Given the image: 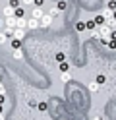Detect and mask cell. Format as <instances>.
<instances>
[{"mask_svg": "<svg viewBox=\"0 0 116 120\" xmlns=\"http://www.w3.org/2000/svg\"><path fill=\"white\" fill-rule=\"evenodd\" d=\"M4 101H6V97H4L2 93H0V105H4Z\"/></svg>", "mask_w": 116, "mask_h": 120, "instance_id": "27", "label": "cell"}, {"mask_svg": "<svg viewBox=\"0 0 116 120\" xmlns=\"http://www.w3.org/2000/svg\"><path fill=\"white\" fill-rule=\"evenodd\" d=\"M106 10H108V12L116 10V0H108V2H106Z\"/></svg>", "mask_w": 116, "mask_h": 120, "instance_id": "14", "label": "cell"}, {"mask_svg": "<svg viewBox=\"0 0 116 120\" xmlns=\"http://www.w3.org/2000/svg\"><path fill=\"white\" fill-rule=\"evenodd\" d=\"M21 45H23V41H19V39H15V37H12V41H10V47L15 50V49H21Z\"/></svg>", "mask_w": 116, "mask_h": 120, "instance_id": "8", "label": "cell"}, {"mask_svg": "<svg viewBox=\"0 0 116 120\" xmlns=\"http://www.w3.org/2000/svg\"><path fill=\"white\" fill-rule=\"evenodd\" d=\"M14 58H15V60H21V58H23L21 49H15V50H14Z\"/></svg>", "mask_w": 116, "mask_h": 120, "instance_id": "15", "label": "cell"}, {"mask_svg": "<svg viewBox=\"0 0 116 120\" xmlns=\"http://www.w3.org/2000/svg\"><path fill=\"white\" fill-rule=\"evenodd\" d=\"M0 16H2V18H10V16H14V8H12L10 4L4 6V8H0Z\"/></svg>", "mask_w": 116, "mask_h": 120, "instance_id": "3", "label": "cell"}, {"mask_svg": "<svg viewBox=\"0 0 116 120\" xmlns=\"http://www.w3.org/2000/svg\"><path fill=\"white\" fill-rule=\"evenodd\" d=\"M108 39H112V41H116V29H114V27L110 29V33H108Z\"/></svg>", "mask_w": 116, "mask_h": 120, "instance_id": "24", "label": "cell"}, {"mask_svg": "<svg viewBox=\"0 0 116 120\" xmlns=\"http://www.w3.org/2000/svg\"><path fill=\"white\" fill-rule=\"evenodd\" d=\"M58 70L60 72H68L70 70V64L66 62V60H62V62H58Z\"/></svg>", "mask_w": 116, "mask_h": 120, "instance_id": "12", "label": "cell"}, {"mask_svg": "<svg viewBox=\"0 0 116 120\" xmlns=\"http://www.w3.org/2000/svg\"><path fill=\"white\" fill-rule=\"evenodd\" d=\"M21 6H33V0H21Z\"/></svg>", "mask_w": 116, "mask_h": 120, "instance_id": "26", "label": "cell"}, {"mask_svg": "<svg viewBox=\"0 0 116 120\" xmlns=\"http://www.w3.org/2000/svg\"><path fill=\"white\" fill-rule=\"evenodd\" d=\"M25 27H27V29H39V19H37V18L25 19Z\"/></svg>", "mask_w": 116, "mask_h": 120, "instance_id": "4", "label": "cell"}, {"mask_svg": "<svg viewBox=\"0 0 116 120\" xmlns=\"http://www.w3.org/2000/svg\"><path fill=\"white\" fill-rule=\"evenodd\" d=\"M8 39H10V37H8L4 31H0V45H4V43H8Z\"/></svg>", "mask_w": 116, "mask_h": 120, "instance_id": "17", "label": "cell"}, {"mask_svg": "<svg viewBox=\"0 0 116 120\" xmlns=\"http://www.w3.org/2000/svg\"><path fill=\"white\" fill-rule=\"evenodd\" d=\"M110 14H112V19H114V21H116V10H112V12H110Z\"/></svg>", "mask_w": 116, "mask_h": 120, "instance_id": "30", "label": "cell"}, {"mask_svg": "<svg viewBox=\"0 0 116 120\" xmlns=\"http://www.w3.org/2000/svg\"><path fill=\"white\" fill-rule=\"evenodd\" d=\"M33 6H37V8H43V6H45V0H33Z\"/></svg>", "mask_w": 116, "mask_h": 120, "instance_id": "23", "label": "cell"}, {"mask_svg": "<svg viewBox=\"0 0 116 120\" xmlns=\"http://www.w3.org/2000/svg\"><path fill=\"white\" fill-rule=\"evenodd\" d=\"M89 89H91V91H99V83H97V81H91V83H89Z\"/></svg>", "mask_w": 116, "mask_h": 120, "instance_id": "20", "label": "cell"}, {"mask_svg": "<svg viewBox=\"0 0 116 120\" xmlns=\"http://www.w3.org/2000/svg\"><path fill=\"white\" fill-rule=\"evenodd\" d=\"M37 109L41 110V112H46V110H49V105H46V103H39V105H37Z\"/></svg>", "mask_w": 116, "mask_h": 120, "instance_id": "16", "label": "cell"}, {"mask_svg": "<svg viewBox=\"0 0 116 120\" xmlns=\"http://www.w3.org/2000/svg\"><path fill=\"white\" fill-rule=\"evenodd\" d=\"M14 16L15 18H25V6H18V8H14Z\"/></svg>", "mask_w": 116, "mask_h": 120, "instance_id": "6", "label": "cell"}, {"mask_svg": "<svg viewBox=\"0 0 116 120\" xmlns=\"http://www.w3.org/2000/svg\"><path fill=\"white\" fill-rule=\"evenodd\" d=\"M45 14L43 8H37V6H33V12H31V18H37V19H41V16Z\"/></svg>", "mask_w": 116, "mask_h": 120, "instance_id": "7", "label": "cell"}, {"mask_svg": "<svg viewBox=\"0 0 116 120\" xmlns=\"http://www.w3.org/2000/svg\"><path fill=\"white\" fill-rule=\"evenodd\" d=\"M52 21H54V18L50 16L49 12H45L43 16H41V19H39V29H49L52 25Z\"/></svg>", "mask_w": 116, "mask_h": 120, "instance_id": "1", "label": "cell"}, {"mask_svg": "<svg viewBox=\"0 0 116 120\" xmlns=\"http://www.w3.org/2000/svg\"><path fill=\"white\" fill-rule=\"evenodd\" d=\"M97 83L99 85H105V76H101V74H99V76H97Z\"/></svg>", "mask_w": 116, "mask_h": 120, "instance_id": "25", "label": "cell"}, {"mask_svg": "<svg viewBox=\"0 0 116 120\" xmlns=\"http://www.w3.org/2000/svg\"><path fill=\"white\" fill-rule=\"evenodd\" d=\"M0 93H2V95H4V93H6V87H4V85H2V83H0Z\"/></svg>", "mask_w": 116, "mask_h": 120, "instance_id": "28", "label": "cell"}, {"mask_svg": "<svg viewBox=\"0 0 116 120\" xmlns=\"http://www.w3.org/2000/svg\"><path fill=\"white\" fill-rule=\"evenodd\" d=\"M62 60H66V54L64 52H56V62H62Z\"/></svg>", "mask_w": 116, "mask_h": 120, "instance_id": "22", "label": "cell"}, {"mask_svg": "<svg viewBox=\"0 0 116 120\" xmlns=\"http://www.w3.org/2000/svg\"><path fill=\"white\" fill-rule=\"evenodd\" d=\"M95 29H97V23H95V19H87V21H85V31H95Z\"/></svg>", "mask_w": 116, "mask_h": 120, "instance_id": "5", "label": "cell"}, {"mask_svg": "<svg viewBox=\"0 0 116 120\" xmlns=\"http://www.w3.org/2000/svg\"><path fill=\"white\" fill-rule=\"evenodd\" d=\"M60 79L64 81V83H68V81H72V74H70V72H62L60 74Z\"/></svg>", "mask_w": 116, "mask_h": 120, "instance_id": "10", "label": "cell"}, {"mask_svg": "<svg viewBox=\"0 0 116 120\" xmlns=\"http://www.w3.org/2000/svg\"><path fill=\"white\" fill-rule=\"evenodd\" d=\"M8 4H10L12 8H18V6H21V0H8Z\"/></svg>", "mask_w": 116, "mask_h": 120, "instance_id": "19", "label": "cell"}, {"mask_svg": "<svg viewBox=\"0 0 116 120\" xmlns=\"http://www.w3.org/2000/svg\"><path fill=\"white\" fill-rule=\"evenodd\" d=\"M106 49H110V50H116V41L108 39V43H106Z\"/></svg>", "mask_w": 116, "mask_h": 120, "instance_id": "18", "label": "cell"}, {"mask_svg": "<svg viewBox=\"0 0 116 120\" xmlns=\"http://www.w3.org/2000/svg\"><path fill=\"white\" fill-rule=\"evenodd\" d=\"M2 112H4V107H2V105H0V114H2Z\"/></svg>", "mask_w": 116, "mask_h": 120, "instance_id": "31", "label": "cell"}, {"mask_svg": "<svg viewBox=\"0 0 116 120\" xmlns=\"http://www.w3.org/2000/svg\"><path fill=\"white\" fill-rule=\"evenodd\" d=\"M74 27H75V31H77V33L85 31V21H81V19H79V21H75V25H74Z\"/></svg>", "mask_w": 116, "mask_h": 120, "instance_id": "11", "label": "cell"}, {"mask_svg": "<svg viewBox=\"0 0 116 120\" xmlns=\"http://www.w3.org/2000/svg\"><path fill=\"white\" fill-rule=\"evenodd\" d=\"M2 27H4V18L0 16V29H2Z\"/></svg>", "mask_w": 116, "mask_h": 120, "instance_id": "29", "label": "cell"}, {"mask_svg": "<svg viewBox=\"0 0 116 120\" xmlns=\"http://www.w3.org/2000/svg\"><path fill=\"white\" fill-rule=\"evenodd\" d=\"M49 14H50L52 18H56L58 14H60V10H56V6H54V8H50V10H49Z\"/></svg>", "mask_w": 116, "mask_h": 120, "instance_id": "21", "label": "cell"}, {"mask_svg": "<svg viewBox=\"0 0 116 120\" xmlns=\"http://www.w3.org/2000/svg\"><path fill=\"white\" fill-rule=\"evenodd\" d=\"M25 31H27L25 27H14V35H12V37H15V39L23 41V39H25Z\"/></svg>", "mask_w": 116, "mask_h": 120, "instance_id": "2", "label": "cell"}, {"mask_svg": "<svg viewBox=\"0 0 116 120\" xmlns=\"http://www.w3.org/2000/svg\"><path fill=\"white\" fill-rule=\"evenodd\" d=\"M68 8V2H66V0H60V2L56 4V10H60V12H64Z\"/></svg>", "mask_w": 116, "mask_h": 120, "instance_id": "13", "label": "cell"}, {"mask_svg": "<svg viewBox=\"0 0 116 120\" xmlns=\"http://www.w3.org/2000/svg\"><path fill=\"white\" fill-rule=\"evenodd\" d=\"M93 19H95V23H97V27H99V25H103L105 21H106V18L103 16V14H97V16L93 18Z\"/></svg>", "mask_w": 116, "mask_h": 120, "instance_id": "9", "label": "cell"}]
</instances>
